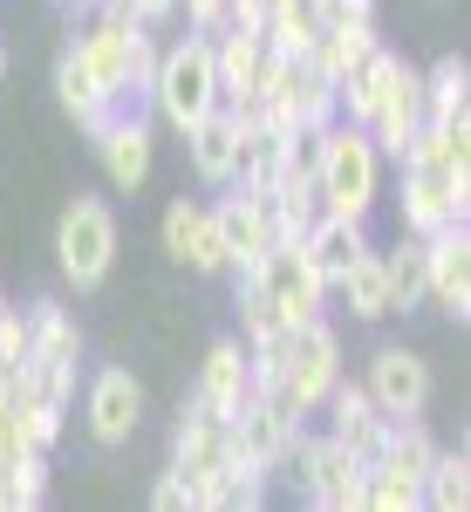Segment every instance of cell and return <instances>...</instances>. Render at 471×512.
<instances>
[{"instance_id": "obj_1", "label": "cell", "mask_w": 471, "mask_h": 512, "mask_svg": "<svg viewBox=\"0 0 471 512\" xmlns=\"http://www.w3.org/2000/svg\"><path fill=\"white\" fill-rule=\"evenodd\" d=\"M383 151L362 123L335 117L314 130V192H321V212H342V219H376L383 205Z\"/></svg>"}, {"instance_id": "obj_2", "label": "cell", "mask_w": 471, "mask_h": 512, "mask_svg": "<svg viewBox=\"0 0 471 512\" xmlns=\"http://www.w3.org/2000/svg\"><path fill=\"white\" fill-rule=\"evenodd\" d=\"M144 103H151V117L171 130V137H185L198 117H212L219 110V69H212V35H185L164 41L157 48V69H151V89H144Z\"/></svg>"}, {"instance_id": "obj_3", "label": "cell", "mask_w": 471, "mask_h": 512, "mask_svg": "<svg viewBox=\"0 0 471 512\" xmlns=\"http://www.w3.org/2000/svg\"><path fill=\"white\" fill-rule=\"evenodd\" d=\"M274 478H287L314 512H362V492H369V465L349 444H335L328 431H314V424H301L287 437Z\"/></svg>"}, {"instance_id": "obj_4", "label": "cell", "mask_w": 471, "mask_h": 512, "mask_svg": "<svg viewBox=\"0 0 471 512\" xmlns=\"http://www.w3.org/2000/svg\"><path fill=\"white\" fill-rule=\"evenodd\" d=\"M82 62H89V76L103 82V96L130 110V103H144V89H151V69H157V28L144 21H123L110 7H89V28L76 35Z\"/></svg>"}, {"instance_id": "obj_5", "label": "cell", "mask_w": 471, "mask_h": 512, "mask_svg": "<svg viewBox=\"0 0 471 512\" xmlns=\"http://www.w3.org/2000/svg\"><path fill=\"white\" fill-rule=\"evenodd\" d=\"M117 253H123V226H117V212H110V198L76 192L55 212V267H62V280H69L76 294L110 287Z\"/></svg>"}, {"instance_id": "obj_6", "label": "cell", "mask_w": 471, "mask_h": 512, "mask_svg": "<svg viewBox=\"0 0 471 512\" xmlns=\"http://www.w3.org/2000/svg\"><path fill=\"white\" fill-rule=\"evenodd\" d=\"M349 376V362H342V328L328 315H308L294 321L287 335H280V369L267 390H280L301 417H321V403H328V390Z\"/></svg>"}, {"instance_id": "obj_7", "label": "cell", "mask_w": 471, "mask_h": 512, "mask_svg": "<svg viewBox=\"0 0 471 512\" xmlns=\"http://www.w3.org/2000/svg\"><path fill=\"white\" fill-rule=\"evenodd\" d=\"M157 246L171 267H185L192 280H226L233 274V253H226V233L212 219V198H171L164 219H157Z\"/></svg>"}, {"instance_id": "obj_8", "label": "cell", "mask_w": 471, "mask_h": 512, "mask_svg": "<svg viewBox=\"0 0 471 512\" xmlns=\"http://www.w3.org/2000/svg\"><path fill=\"white\" fill-rule=\"evenodd\" d=\"M471 212V171H444V164H403L396 178V233L431 239L458 226Z\"/></svg>"}, {"instance_id": "obj_9", "label": "cell", "mask_w": 471, "mask_h": 512, "mask_svg": "<svg viewBox=\"0 0 471 512\" xmlns=\"http://www.w3.org/2000/svg\"><path fill=\"white\" fill-rule=\"evenodd\" d=\"M82 424L103 451H123L130 437L144 431V376L130 362H103L82 390Z\"/></svg>"}, {"instance_id": "obj_10", "label": "cell", "mask_w": 471, "mask_h": 512, "mask_svg": "<svg viewBox=\"0 0 471 512\" xmlns=\"http://www.w3.org/2000/svg\"><path fill=\"white\" fill-rule=\"evenodd\" d=\"M362 390L376 396L383 417H424L431 396H437L431 355L410 349V342H383V349L369 355V369H362Z\"/></svg>"}, {"instance_id": "obj_11", "label": "cell", "mask_w": 471, "mask_h": 512, "mask_svg": "<svg viewBox=\"0 0 471 512\" xmlns=\"http://www.w3.org/2000/svg\"><path fill=\"white\" fill-rule=\"evenodd\" d=\"M253 280H260V294L274 301V315L287 321V328H294V321H308V315H328V287H321V274L308 267L301 239H274V246L260 253Z\"/></svg>"}, {"instance_id": "obj_12", "label": "cell", "mask_w": 471, "mask_h": 512, "mask_svg": "<svg viewBox=\"0 0 471 512\" xmlns=\"http://www.w3.org/2000/svg\"><path fill=\"white\" fill-rule=\"evenodd\" d=\"M424 308H437L444 321L465 328L471 315V226H444L424 239Z\"/></svg>"}, {"instance_id": "obj_13", "label": "cell", "mask_w": 471, "mask_h": 512, "mask_svg": "<svg viewBox=\"0 0 471 512\" xmlns=\"http://www.w3.org/2000/svg\"><path fill=\"white\" fill-rule=\"evenodd\" d=\"M89 151H96L103 178H110L117 192H144L151 158H157V130H151V117H137V103H130V110H117V117L89 137Z\"/></svg>"}, {"instance_id": "obj_14", "label": "cell", "mask_w": 471, "mask_h": 512, "mask_svg": "<svg viewBox=\"0 0 471 512\" xmlns=\"http://www.w3.org/2000/svg\"><path fill=\"white\" fill-rule=\"evenodd\" d=\"M212 219H219V233H226V253H233V274L239 267H260V253L274 246V212H267V192H253V185H219L212 198Z\"/></svg>"}, {"instance_id": "obj_15", "label": "cell", "mask_w": 471, "mask_h": 512, "mask_svg": "<svg viewBox=\"0 0 471 512\" xmlns=\"http://www.w3.org/2000/svg\"><path fill=\"white\" fill-rule=\"evenodd\" d=\"M321 417H328V437L349 444L362 465L376 458V444H383V431H390V417L376 410V396L362 390V376H342V383L328 390V403H321Z\"/></svg>"}, {"instance_id": "obj_16", "label": "cell", "mask_w": 471, "mask_h": 512, "mask_svg": "<svg viewBox=\"0 0 471 512\" xmlns=\"http://www.w3.org/2000/svg\"><path fill=\"white\" fill-rule=\"evenodd\" d=\"M417 123H424V76H417V62H403L362 130L376 137V151H383V158H403V151H410V137H417Z\"/></svg>"}, {"instance_id": "obj_17", "label": "cell", "mask_w": 471, "mask_h": 512, "mask_svg": "<svg viewBox=\"0 0 471 512\" xmlns=\"http://www.w3.org/2000/svg\"><path fill=\"white\" fill-rule=\"evenodd\" d=\"M212 69H219V103H253L267 69H274V48L260 28H233V35L212 41Z\"/></svg>"}, {"instance_id": "obj_18", "label": "cell", "mask_w": 471, "mask_h": 512, "mask_svg": "<svg viewBox=\"0 0 471 512\" xmlns=\"http://www.w3.org/2000/svg\"><path fill=\"white\" fill-rule=\"evenodd\" d=\"M192 396H198V403H212L219 417H233L239 403L253 396V362H246V342H239V335H219L212 349L198 355Z\"/></svg>"}, {"instance_id": "obj_19", "label": "cell", "mask_w": 471, "mask_h": 512, "mask_svg": "<svg viewBox=\"0 0 471 512\" xmlns=\"http://www.w3.org/2000/svg\"><path fill=\"white\" fill-rule=\"evenodd\" d=\"M369 246H376L369 239V219H342V212H321L308 233H301V253H308V267L321 274V287H335Z\"/></svg>"}, {"instance_id": "obj_20", "label": "cell", "mask_w": 471, "mask_h": 512, "mask_svg": "<svg viewBox=\"0 0 471 512\" xmlns=\"http://www.w3.org/2000/svg\"><path fill=\"white\" fill-rule=\"evenodd\" d=\"M185 164H192V178L205 185V192L233 185V171H239V123H233V110H226V103L185 130Z\"/></svg>"}, {"instance_id": "obj_21", "label": "cell", "mask_w": 471, "mask_h": 512, "mask_svg": "<svg viewBox=\"0 0 471 512\" xmlns=\"http://www.w3.org/2000/svg\"><path fill=\"white\" fill-rule=\"evenodd\" d=\"M376 48H383L376 21H362V14H335V21H321V35H314L308 62H314L328 82H342L355 62H362V55H376Z\"/></svg>"}, {"instance_id": "obj_22", "label": "cell", "mask_w": 471, "mask_h": 512, "mask_svg": "<svg viewBox=\"0 0 471 512\" xmlns=\"http://www.w3.org/2000/svg\"><path fill=\"white\" fill-rule=\"evenodd\" d=\"M383 260V287H390V315H417L424 308V239L396 233L390 246H376Z\"/></svg>"}, {"instance_id": "obj_23", "label": "cell", "mask_w": 471, "mask_h": 512, "mask_svg": "<svg viewBox=\"0 0 471 512\" xmlns=\"http://www.w3.org/2000/svg\"><path fill=\"white\" fill-rule=\"evenodd\" d=\"M28 355L82 362V321H76V308H62V301H35V308H28Z\"/></svg>"}, {"instance_id": "obj_24", "label": "cell", "mask_w": 471, "mask_h": 512, "mask_svg": "<svg viewBox=\"0 0 471 512\" xmlns=\"http://www.w3.org/2000/svg\"><path fill=\"white\" fill-rule=\"evenodd\" d=\"M424 76V117H471V62L451 48V55H437L431 69H417Z\"/></svg>"}, {"instance_id": "obj_25", "label": "cell", "mask_w": 471, "mask_h": 512, "mask_svg": "<svg viewBox=\"0 0 471 512\" xmlns=\"http://www.w3.org/2000/svg\"><path fill=\"white\" fill-rule=\"evenodd\" d=\"M328 294H342V308H349L355 321H390V287H383V260H376V246H369V253H362Z\"/></svg>"}, {"instance_id": "obj_26", "label": "cell", "mask_w": 471, "mask_h": 512, "mask_svg": "<svg viewBox=\"0 0 471 512\" xmlns=\"http://www.w3.org/2000/svg\"><path fill=\"white\" fill-rule=\"evenodd\" d=\"M260 35H267L274 55H308L314 35H321V14H314V0H267Z\"/></svg>"}, {"instance_id": "obj_27", "label": "cell", "mask_w": 471, "mask_h": 512, "mask_svg": "<svg viewBox=\"0 0 471 512\" xmlns=\"http://www.w3.org/2000/svg\"><path fill=\"white\" fill-rule=\"evenodd\" d=\"M424 506H431V512H465L471 506V458H465V444H458V451L437 444L431 472H424Z\"/></svg>"}, {"instance_id": "obj_28", "label": "cell", "mask_w": 471, "mask_h": 512, "mask_svg": "<svg viewBox=\"0 0 471 512\" xmlns=\"http://www.w3.org/2000/svg\"><path fill=\"white\" fill-rule=\"evenodd\" d=\"M48 499V451H21L0 465V512H35Z\"/></svg>"}, {"instance_id": "obj_29", "label": "cell", "mask_w": 471, "mask_h": 512, "mask_svg": "<svg viewBox=\"0 0 471 512\" xmlns=\"http://www.w3.org/2000/svg\"><path fill=\"white\" fill-rule=\"evenodd\" d=\"M76 369H82V362L28 355V362H21V396H35V403H62V410H69V396H76Z\"/></svg>"}, {"instance_id": "obj_30", "label": "cell", "mask_w": 471, "mask_h": 512, "mask_svg": "<svg viewBox=\"0 0 471 512\" xmlns=\"http://www.w3.org/2000/svg\"><path fill=\"white\" fill-rule=\"evenodd\" d=\"M14 417H21V437L35 451H55L62 444V403H35V396H14Z\"/></svg>"}, {"instance_id": "obj_31", "label": "cell", "mask_w": 471, "mask_h": 512, "mask_svg": "<svg viewBox=\"0 0 471 512\" xmlns=\"http://www.w3.org/2000/svg\"><path fill=\"white\" fill-rule=\"evenodd\" d=\"M178 14H185L192 35H212V41L239 28V0H178Z\"/></svg>"}, {"instance_id": "obj_32", "label": "cell", "mask_w": 471, "mask_h": 512, "mask_svg": "<svg viewBox=\"0 0 471 512\" xmlns=\"http://www.w3.org/2000/svg\"><path fill=\"white\" fill-rule=\"evenodd\" d=\"M0 362H14V369L28 362V308H14V301L0 308Z\"/></svg>"}, {"instance_id": "obj_33", "label": "cell", "mask_w": 471, "mask_h": 512, "mask_svg": "<svg viewBox=\"0 0 471 512\" xmlns=\"http://www.w3.org/2000/svg\"><path fill=\"white\" fill-rule=\"evenodd\" d=\"M151 506H157V512H192V499H185V478L164 472V478L151 485Z\"/></svg>"}, {"instance_id": "obj_34", "label": "cell", "mask_w": 471, "mask_h": 512, "mask_svg": "<svg viewBox=\"0 0 471 512\" xmlns=\"http://www.w3.org/2000/svg\"><path fill=\"white\" fill-rule=\"evenodd\" d=\"M130 14H137L144 28H171V21H178V0H130Z\"/></svg>"}, {"instance_id": "obj_35", "label": "cell", "mask_w": 471, "mask_h": 512, "mask_svg": "<svg viewBox=\"0 0 471 512\" xmlns=\"http://www.w3.org/2000/svg\"><path fill=\"white\" fill-rule=\"evenodd\" d=\"M0 76H7V41H0Z\"/></svg>"}, {"instance_id": "obj_36", "label": "cell", "mask_w": 471, "mask_h": 512, "mask_svg": "<svg viewBox=\"0 0 471 512\" xmlns=\"http://www.w3.org/2000/svg\"><path fill=\"white\" fill-rule=\"evenodd\" d=\"M0 308H7V294H0Z\"/></svg>"}]
</instances>
